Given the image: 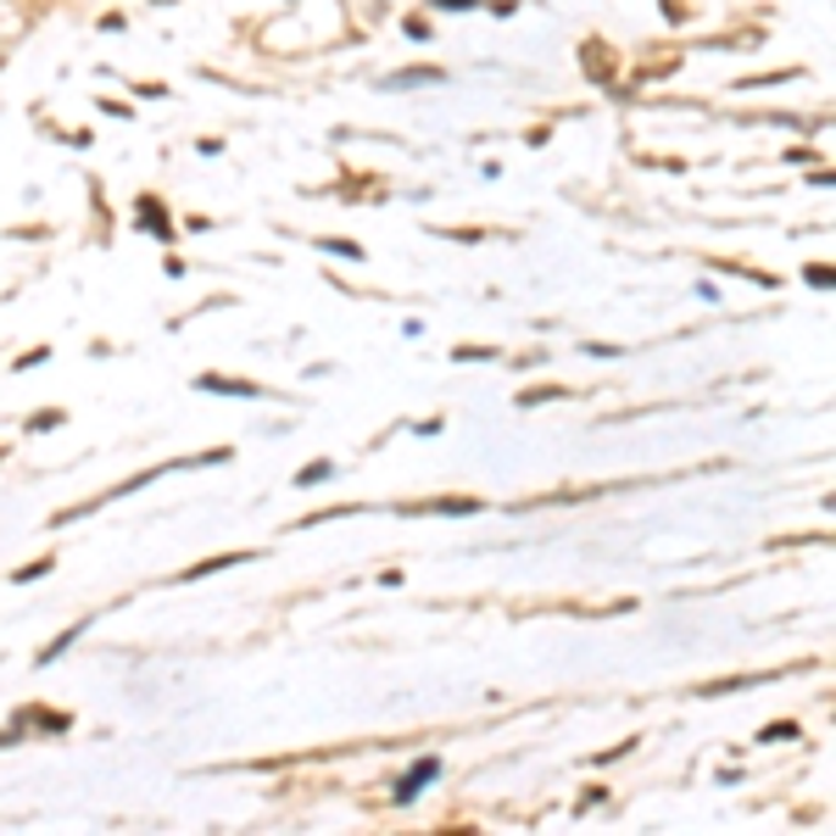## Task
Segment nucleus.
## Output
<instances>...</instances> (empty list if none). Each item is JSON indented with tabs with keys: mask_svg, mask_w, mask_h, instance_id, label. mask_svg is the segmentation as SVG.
Listing matches in <instances>:
<instances>
[{
	"mask_svg": "<svg viewBox=\"0 0 836 836\" xmlns=\"http://www.w3.org/2000/svg\"><path fill=\"white\" fill-rule=\"evenodd\" d=\"M229 563H251V552H223V558H207V563H190L179 580H201V574H218V569H229Z\"/></svg>",
	"mask_w": 836,
	"mask_h": 836,
	"instance_id": "nucleus-2",
	"label": "nucleus"
},
{
	"mask_svg": "<svg viewBox=\"0 0 836 836\" xmlns=\"http://www.w3.org/2000/svg\"><path fill=\"white\" fill-rule=\"evenodd\" d=\"M323 251H334V257H363V251L352 240H323Z\"/></svg>",
	"mask_w": 836,
	"mask_h": 836,
	"instance_id": "nucleus-7",
	"label": "nucleus"
},
{
	"mask_svg": "<svg viewBox=\"0 0 836 836\" xmlns=\"http://www.w3.org/2000/svg\"><path fill=\"white\" fill-rule=\"evenodd\" d=\"M318 480H329V463H307V469L296 474V485H318Z\"/></svg>",
	"mask_w": 836,
	"mask_h": 836,
	"instance_id": "nucleus-6",
	"label": "nucleus"
},
{
	"mask_svg": "<svg viewBox=\"0 0 836 836\" xmlns=\"http://www.w3.org/2000/svg\"><path fill=\"white\" fill-rule=\"evenodd\" d=\"M51 563H56V558H40V563H29V569H23V574H18V580H40V574H45V569H51Z\"/></svg>",
	"mask_w": 836,
	"mask_h": 836,
	"instance_id": "nucleus-8",
	"label": "nucleus"
},
{
	"mask_svg": "<svg viewBox=\"0 0 836 836\" xmlns=\"http://www.w3.org/2000/svg\"><path fill=\"white\" fill-rule=\"evenodd\" d=\"M140 229H151V234H167V218H162V201H140Z\"/></svg>",
	"mask_w": 836,
	"mask_h": 836,
	"instance_id": "nucleus-4",
	"label": "nucleus"
},
{
	"mask_svg": "<svg viewBox=\"0 0 836 836\" xmlns=\"http://www.w3.org/2000/svg\"><path fill=\"white\" fill-rule=\"evenodd\" d=\"M201 391H234V396H257V385H245V380H218V374H207V380H201Z\"/></svg>",
	"mask_w": 836,
	"mask_h": 836,
	"instance_id": "nucleus-5",
	"label": "nucleus"
},
{
	"mask_svg": "<svg viewBox=\"0 0 836 836\" xmlns=\"http://www.w3.org/2000/svg\"><path fill=\"white\" fill-rule=\"evenodd\" d=\"M436 770H441V765H436V759H425V765H418V770H413V776H407V781H402V787H396V798H402V803H407V798H413V792H418V787H425V781H436Z\"/></svg>",
	"mask_w": 836,
	"mask_h": 836,
	"instance_id": "nucleus-3",
	"label": "nucleus"
},
{
	"mask_svg": "<svg viewBox=\"0 0 836 836\" xmlns=\"http://www.w3.org/2000/svg\"><path fill=\"white\" fill-rule=\"evenodd\" d=\"M418 514H480V496H436L418 502Z\"/></svg>",
	"mask_w": 836,
	"mask_h": 836,
	"instance_id": "nucleus-1",
	"label": "nucleus"
}]
</instances>
